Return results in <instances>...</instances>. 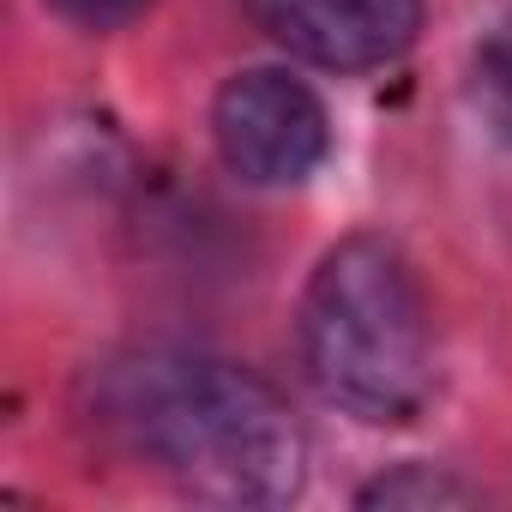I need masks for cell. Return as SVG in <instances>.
I'll use <instances>...</instances> for the list:
<instances>
[{
    "label": "cell",
    "mask_w": 512,
    "mask_h": 512,
    "mask_svg": "<svg viewBox=\"0 0 512 512\" xmlns=\"http://www.w3.org/2000/svg\"><path fill=\"white\" fill-rule=\"evenodd\" d=\"M356 506L362 512H458V506H482V488L464 482L446 464L410 458V464H392V470L368 476L356 488Z\"/></svg>",
    "instance_id": "obj_5"
},
{
    "label": "cell",
    "mask_w": 512,
    "mask_h": 512,
    "mask_svg": "<svg viewBox=\"0 0 512 512\" xmlns=\"http://www.w3.org/2000/svg\"><path fill=\"white\" fill-rule=\"evenodd\" d=\"M464 103L482 121V133L494 145L512 151V25H494L470 43L464 61Z\"/></svg>",
    "instance_id": "obj_6"
},
{
    "label": "cell",
    "mask_w": 512,
    "mask_h": 512,
    "mask_svg": "<svg viewBox=\"0 0 512 512\" xmlns=\"http://www.w3.org/2000/svg\"><path fill=\"white\" fill-rule=\"evenodd\" d=\"M296 362L320 404L368 428H404L434 404V308L392 235L350 229L314 260L296 302Z\"/></svg>",
    "instance_id": "obj_2"
},
{
    "label": "cell",
    "mask_w": 512,
    "mask_h": 512,
    "mask_svg": "<svg viewBox=\"0 0 512 512\" xmlns=\"http://www.w3.org/2000/svg\"><path fill=\"white\" fill-rule=\"evenodd\" d=\"M43 7H49L61 25L85 31V37H115V31H127V25H139L157 0H43Z\"/></svg>",
    "instance_id": "obj_7"
},
{
    "label": "cell",
    "mask_w": 512,
    "mask_h": 512,
    "mask_svg": "<svg viewBox=\"0 0 512 512\" xmlns=\"http://www.w3.org/2000/svg\"><path fill=\"white\" fill-rule=\"evenodd\" d=\"M211 151L241 187H302L332 157V109L296 67H235L211 91Z\"/></svg>",
    "instance_id": "obj_3"
},
{
    "label": "cell",
    "mask_w": 512,
    "mask_h": 512,
    "mask_svg": "<svg viewBox=\"0 0 512 512\" xmlns=\"http://www.w3.org/2000/svg\"><path fill=\"white\" fill-rule=\"evenodd\" d=\"M278 49L326 73L392 67L416 49L428 7L422 0H241Z\"/></svg>",
    "instance_id": "obj_4"
},
{
    "label": "cell",
    "mask_w": 512,
    "mask_h": 512,
    "mask_svg": "<svg viewBox=\"0 0 512 512\" xmlns=\"http://www.w3.org/2000/svg\"><path fill=\"white\" fill-rule=\"evenodd\" d=\"M79 422L199 506H290L308 488V428L290 398L193 344H121L79 368Z\"/></svg>",
    "instance_id": "obj_1"
}]
</instances>
